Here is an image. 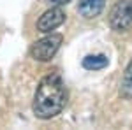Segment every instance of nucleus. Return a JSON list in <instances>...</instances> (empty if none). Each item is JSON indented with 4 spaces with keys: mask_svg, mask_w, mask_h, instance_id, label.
I'll return each mask as SVG.
<instances>
[{
    "mask_svg": "<svg viewBox=\"0 0 132 130\" xmlns=\"http://www.w3.org/2000/svg\"><path fill=\"white\" fill-rule=\"evenodd\" d=\"M81 65L86 70H101L109 65V58L106 55H102V53L101 55H88V56L83 58Z\"/></svg>",
    "mask_w": 132,
    "mask_h": 130,
    "instance_id": "0eeeda50",
    "label": "nucleus"
},
{
    "mask_svg": "<svg viewBox=\"0 0 132 130\" xmlns=\"http://www.w3.org/2000/svg\"><path fill=\"white\" fill-rule=\"evenodd\" d=\"M118 95L125 100H132V58L127 63V67H125V70H123V74H122Z\"/></svg>",
    "mask_w": 132,
    "mask_h": 130,
    "instance_id": "423d86ee",
    "label": "nucleus"
},
{
    "mask_svg": "<svg viewBox=\"0 0 132 130\" xmlns=\"http://www.w3.org/2000/svg\"><path fill=\"white\" fill-rule=\"evenodd\" d=\"M62 42H63V35L62 33H53L50 32V35L39 39L37 42H34L30 48V55L34 60L37 62H50L56 51L60 49Z\"/></svg>",
    "mask_w": 132,
    "mask_h": 130,
    "instance_id": "7ed1b4c3",
    "label": "nucleus"
},
{
    "mask_svg": "<svg viewBox=\"0 0 132 130\" xmlns=\"http://www.w3.org/2000/svg\"><path fill=\"white\" fill-rule=\"evenodd\" d=\"M63 21H65V12H63V9H62L60 5L51 7V9H48L39 18V21H37V30L42 32V33H50L55 28H58Z\"/></svg>",
    "mask_w": 132,
    "mask_h": 130,
    "instance_id": "20e7f679",
    "label": "nucleus"
},
{
    "mask_svg": "<svg viewBox=\"0 0 132 130\" xmlns=\"http://www.w3.org/2000/svg\"><path fill=\"white\" fill-rule=\"evenodd\" d=\"M109 27L118 33L132 30V0H116L109 11Z\"/></svg>",
    "mask_w": 132,
    "mask_h": 130,
    "instance_id": "f03ea898",
    "label": "nucleus"
},
{
    "mask_svg": "<svg viewBox=\"0 0 132 130\" xmlns=\"http://www.w3.org/2000/svg\"><path fill=\"white\" fill-rule=\"evenodd\" d=\"M106 7V0H79L78 4V12L85 20L97 18Z\"/></svg>",
    "mask_w": 132,
    "mask_h": 130,
    "instance_id": "39448f33",
    "label": "nucleus"
},
{
    "mask_svg": "<svg viewBox=\"0 0 132 130\" xmlns=\"http://www.w3.org/2000/svg\"><path fill=\"white\" fill-rule=\"evenodd\" d=\"M67 104V88L60 74L51 72L44 76L35 90L32 111L39 120H51L60 114Z\"/></svg>",
    "mask_w": 132,
    "mask_h": 130,
    "instance_id": "f257e3e1",
    "label": "nucleus"
},
{
    "mask_svg": "<svg viewBox=\"0 0 132 130\" xmlns=\"http://www.w3.org/2000/svg\"><path fill=\"white\" fill-rule=\"evenodd\" d=\"M53 4H56V5H65V4H69V2H72V0H51Z\"/></svg>",
    "mask_w": 132,
    "mask_h": 130,
    "instance_id": "6e6552de",
    "label": "nucleus"
}]
</instances>
